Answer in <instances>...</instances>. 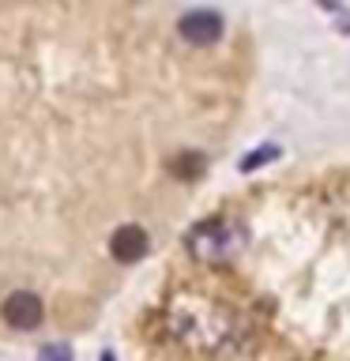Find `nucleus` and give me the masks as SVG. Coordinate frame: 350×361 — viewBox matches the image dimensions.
I'll use <instances>...</instances> for the list:
<instances>
[{"instance_id": "obj_1", "label": "nucleus", "mask_w": 350, "mask_h": 361, "mask_svg": "<svg viewBox=\"0 0 350 361\" xmlns=\"http://www.w3.org/2000/svg\"><path fill=\"white\" fill-rule=\"evenodd\" d=\"M234 248V233H230V226L219 222V219H211V222H200L196 230L188 233V252L203 259V264H211V259H222L226 252Z\"/></svg>"}, {"instance_id": "obj_2", "label": "nucleus", "mask_w": 350, "mask_h": 361, "mask_svg": "<svg viewBox=\"0 0 350 361\" xmlns=\"http://www.w3.org/2000/svg\"><path fill=\"white\" fill-rule=\"evenodd\" d=\"M177 30H181V38L192 42V45H215L222 38V16L219 11H188V16H181L177 23Z\"/></svg>"}, {"instance_id": "obj_3", "label": "nucleus", "mask_w": 350, "mask_h": 361, "mask_svg": "<svg viewBox=\"0 0 350 361\" xmlns=\"http://www.w3.org/2000/svg\"><path fill=\"white\" fill-rule=\"evenodd\" d=\"M42 298L38 293H30V290H19V293H11V298L4 301V320L16 327V331H34V327L42 324Z\"/></svg>"}, {"instance_id": "obj_4", "label": "nucleus", "mask_w": 350, "mask_h": 361, "mask_svg": "<svg viewBox=\"0 0 350 361\" xmlns=\"http://www.w3.org/2000/svg\"><path fill=\"white\" fill-rule=\"evenodd\" d=\"M109 252L117 264H135V259H143V252H147V233L140 226H121V230L109 237Z\"/></svg>"}, {"instance_id": "obj_5", "label": "nucleus", "mask_w": 350, "mask_h": 361, "mask_svg": "<svg viewBox=\"0 0 350 361\" xmlns=\"http://www.w3.org/2000/svg\"><path fill=\"white\" fill-rule=\"evenodd\" d=\"M279 154V147H256V154H248V158H241V169H245V173H253V169H260V166H264V162H271V158H275Z\"/></svg>"}, {"instance_id": "obj_6", "label": "nucleus", "mask_w": 350, "mask_h": 361, "mask_svg": "<svg viewBox=\"0 0 350 361\" xmlns=\"http://www.w3.org/2000/svg\"><path fill=\"white\" fill-rule=\"evenodd\" d=\"M38 361H72V346L68 343H49V346H42Z\"/></svg>"}, {"instance_id": "obj_7", "label": "nucleus", "mask_w": 350, "mask_h": 361, "mask_svg": "<svg viewBox=\"0 0 350 361\" xmlns=\"http://www.w3.org/2000/svg\"><path fill=\"white\" fill-rule=\"evenodd\" d=\"M174 173H181V177H196V173H203V158H200V154H185L181 162H174Z\"/></svg>"}, {"instance_id": "obj_8", "label": "nucleus", "mask_w": 350, "mask_h": 361, "mask_svg": "<svg viewBox=\"0 0 350 361\" xmlns=\"http://www.w3.org/2000/svg\"><path fill=\"white\" fill-rule=\"evenodd\" d=\"M102 361H113V354H109V350H106V354H102Z\"/></svg>"}]
</instances>
